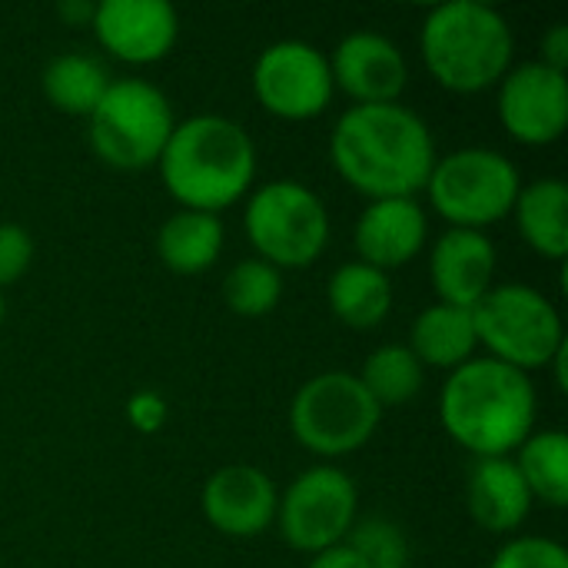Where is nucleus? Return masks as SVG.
Wrapping results in <instances>:
<instances>
[{"mask_svg":"<svg viewBox=\"0 0 568 568\" xmlns=\"http://www.w3.org/2000/svg\"><path fill=\"white\" fill-rule=\"evenodd\" d=\"M166 416H170V406H166V399H163L160 393H153V389H140V393H133L130 403H126V419H130V426L140 429V433H160V426L166 423Z\"/></svg>","mask_w":568,"mask_h":568,"instance_id":"30","label":"nucleus"},{"mask_svg":"<svg viewBox=\"0 0 568 568\" xmlns=\"http://www.w3.org/2000/svg\"><path fill=\"white\" fill-rule=\"evenodd\" d=\"M176 126L170 97L140 77H120L87 116L90 150L113 170L136 173L160 163Z\"/></svg>","mask_w":568,"mask_h":568,"instance_id":"5","label":"nucleus"},{"mask_svg":"<svg viewBox=\"0 0 568 568\" xmlns=\"http://www.w3.org/2000/svg\"><path fill=\"white\" fill-rule=\"evenodd\" d=\"M90 30L113 60L150 67L176 47L180 13L166 0H100Z\"/></svg>","mask_w":568,"mask_h":568,"instance_id":"13","label":"nucleus"},{"mask_svg":"<svg viewBox=\"0 0 568 568\" xmlns=\"http://www.w3.org/2000/svg\"><path fill=\"white\" fill-rule=\"evenodd\" d=\"M419 53L429 77L449 93H486L513 70L516 33L483 0H446L429 7L419 27Z\"/></svg>","mask_w":568,"mask_h":568,"instance_id":"4","label":"nucleus"},{"mask_svg":"<svg viewBox=\"0 0 568 568\" xmlns=\"http://www.w3.org/2000/svg\"><path fill=\"white\" fill-rule=\"evenodd\" d=\"M203 516L226 539H256L276 523V483L246 463L216 469L203 486Z\"/></svg>","mask_w":568,"mask_h":568,"instance_id":"15","label":"nucleus"},{"mask_svg":"<svg viewBox=\"0 0 568 568\" xmlns=\"http://www.w3.org/2000/svg\"><path fill=\"white\" fill-rule=\"evenodd\" d=\"M223 220L213 213L176 210L156 230V256L176 276H200L216 266L223 253Z\"/></svg>","mask_w":568,"mask_h":568,"instance_id":"21","label":"nucleus"},{"mask_svg":"<svg viewBox=\"0 0 568 568\" xmlns=\"http://www.w3.org/2000/svg\"><path fill=\"white\" fill-rule=\"evenodd\" d=\"M499 253L479 230H446L429 250V283L439 303L473 310L496 286Z\"/></svg>","mask_w":568,"mask_h":568,"instance_id":"17","label":"nucleus"},{"mask_svg":"<svg viewBox=\"0 0 568 568\" xmlns=\"http://www.w3.org/2000/svg\"><path fill=\"white\" fill-rule=\"evenodd\" d=\"M489 568H568V552L562 542L546 536H513Z\"/></svg>","mask_w":568,"mask_h":568,"instance_id":"28","label":"nucleus"},{"mask_svg":"<svg viewBox=\"0 0 568 568\" xmlns=\"http://www.w3.org/2000/svg\"><path fill=\"white\" fill-rule=\"evenodd\" d=\"M513 463L532 496L549 509L568 506V436L562 429H536L516 453Z\"/></svg>","mask_w":568,"mask_h":568,"instance_id":"24","label":"nucleus"},{"mask_svg":"<svg viewBox=\"0 0 568 568\" xmlns=\"http://www.w3.org/2000/svg\"><path fill=\"white\" fill-rule=\"evenodd\" d=\"M253 93L276 120H316L329 110L336 93L329 57L306 40H276L263 47L253 63Z\"/></svg>","mask_w":568,"mask_h":568,"instance_id":"11","label":"nucleus"},{"mask_svg":"<svg viewBox=\"0 0 568 568\" xmlns=\"http://www.w3.org/2000/svg\"><path fill=\"white\" fill-rule=\"evenodd\" d=\"M106 67L90 53H60L40 73V90L47 103L67 116H90L110 87Z\"/></svg>","mask_w":568,"mask_h":568,"instance_id":"23","label":"nucleus"},{"mask_svg":"<svg viewBox=\"0 0 568 568\" xmlns=\"http://www.w3.org/2000/svg\"><path fill=\"white\" fill-rule=\"evenodd\" d=\"M519 236L542 260L562 263L568 253V186L559 176L523 183L513 206Z\"/></svg>","mask_w":568,"mask_h":568,"instance_id":"20","label":"nucleus"},{"mask_svg":"<svg viewBox=\"0 0 568 568\" xmlns=\"http://www.w3.org/2000/svg\"><path fill=\"white\" fill-rule=\"evenodd\" d=\"M383 409L369 399L356 373L329 369L310 376L290 403V433L293 439L333 463L359 453L379 429Z\"/></svg>","mask_w":568,"mask_h":568,"instance_id":"9","label":"nucleus"},{"mask_svg":"<svg viewBox=\"0 0 568 568\" xmlns=\"http://www.w3.org/2000/svg\"><path fill=\"white\" fill-rule=\"evenodd\" d=\"M329 160L366 200L416 196L439 160L429 123L399 103L349 106L329 133Z\"/></svg>","mask_w":568,"mask_h":568,"instance_id":"1","label":"nucleus"},{"mask_svg":"<svg viewBox=\"0 0 568 568\" xmlns=\"http://www.w3.org/2000/svg\"><path fill=\"white\" fill-rule=\"evenodd\" d=\"M539 63L566 73L568 67V27L566 23H552L542 40H539Z\"/></svg>","mask_w":568,"mask_h":568,"instance_id":"31","label":"nucleus"},{"mask_svg":"<svg viewBox=\"0 0 568 568\" xmlns=\"http://www.w3.org/2000/svg\"><path fill=\"white\" fill-rule=\"evenodd\" d=\"M496 113L523 146L559 143L568 130V77L539 60L513 63L496 87Z\"/></svg>","mask_w":568,"mask_h":568,"instance_id":"12","label":"nucleus"},{"mask_svg":"<svg viewBox=\"0 0 568 568\" xmlns=\"http://www.w3.org/2000/svg\"><path fill=\"white\" fill-rule=\"evenodd\" d=\"M532 506L536 503H532L513 456L473 463L469 479H466V509L479 529L513 539L526 526Z\"/></svg>","mask_w":568,"mask_h":568,"instance_id":"18","label":"nucleus"},{"mask_svg":"<svg viewBox=\"0 0 568 568\" xmlns=\"http://www.w3.org/2000/svg\"><path fill=\"white\" fill-rule=\"evenodd\" d=\"M429 240V216L416 196H389V200H369L353 226V246L356 260L393 273L409 266Z\"/></svg>","mask_w":568,"mask_h":568,"instance_id":"16","label":"nucleus"},{"mask_svg":"<svg viewBox=\"0 0 568 568\" xmlns=\"http://www.w3.org/2000/svg\"><path fill=\"white\" fill-rule=\"evenodd\" d=\"M333 87L343 90L353 106L363 103H399L409 87V63L396 40L376 30L346 33L329 53Z\"/></svg>","mask_w":568,"mask_h":568,"instance_id":"14","label":"nucleus"},{"mask_svg":"<svg viewBox=\"0 0 568 568\" xmlns=\"http://www.w3.org/2000/svg\"><path fill=\"white\" fill-rule=\"evenodd\" d=\"M536 416L532 376L489 356H473L453 369L439 393L446 436L476 459L513 456L536 433Z\"/></svg>","mask_w":568,"mask_h":568,"instance_id":"2","label":"nucleus"},{"mask_svg":"<svg viewBox=\"0 0 568 568\" xmlns=\"http://www.w3.org/2000/svg\"><path fill=\"white\" fill-rule=\"evenodd\" d=\"M93 10H97V3H90V0H63L57 7V17L70 27H90Z\"/></svg>","mask_w":568,"mask_h":568,"instance_id":"33","label":"nucleus"},{"mask_svg":"<svg viewBox=\"0 0 568 568\" xmlns=\"http://www.w3.org/2000/svg\"><path fill=\"white\" fill-rule=\"evenodd\" d=\"M33 236L20 223H0V290L17 283L33 263Z\"/></svg>","mask_w":568,"mask_h":568,"instance_id":"29","label":"nucleus"},{"mask_svg":"<svg viewBox=\"0 0 568 568\" xmlns=\"http://www.w3.org/2000/svg\"><path fill=\"white\" fill-rule=\"evenodd\" d=\"M519 190V166L506 153L489 146H463L436 160L423 193L429 196L436 216L453 230L486 233L513 216Z\"/></svg>","mask_w":568,"mask_h":568,"instance_id":"6","label":"nucleus"},{"mask_svg":"<svg viewBox=\"0 0 568 568\" xmlns=\"http://www.w3.org/2000/svg\"><path fill=\"white\" fill-rule=\"evenodd\" d=\"M413 356L423 363V369H459L463 363H469L479 349V336H476V323H473V310L463 306H449V303H433L426 306L409 329V343Z\"/></svg>","mask_w":568,"mask_h":568,"instance_id":"19","label":"nucleus"},{"mask_svg":"<svg viewBox=\"0 0 568 568\" xmlns=\"http://www.w3.org/2000/svg\"><path fill=\"white\" fill-rule=\"evenodd\" d=\"M346 546H353L369 568H409V539L393 519H356L346 536Z\"/></svg>","mask_w":568,"mask_h":568,"instance_id":"27","label":"nucleus"},{"mask_svg":"<svg viewBox=\"0 0 568 568\" xmlns=\"http://www.w3.org/2000/svg\"><path fill=\"white\" fill-rule=\"evenodd\" d=\"M156 170L180 210L220 216L250 196L256 180V143L236 120L196 113L176 120Z\"/></svg>","mask_w":568,"mask_h":568,"instance_id":"3","label":"nucleus"},{"mask_svg":"<svg viewBox=\"0 0 568 568\" xmlns=\"http://www.w3.org/2000/svg\"><path fill=\"white\" fill-rule=\"evenodd\" d=\"M359 489L346 469L320 463L303 469L276 506V526L290 549L316 556L329 546L346 542L356 526Z\"/></svg>","mask_w":568,"mask_h":568,"instance_id":"10","label":"nucleus"},{"mask_svg":"<svg viewBox=\"0 0 568 568\" xmlns=\"http://www.w3.org/2000/svg\"><path fill=\"white\" fill-rule=\"evenodd\" d=\"M306 568H369V562L353 546L339 542V546H329V549L310 556V566Z\"/></svg>","mask_w":568,"mask_h":568,"instance_id":"32","label":"nucleus"},{"mask_svg":"<svg viewBox=\"0 0 568 568\" xmlns=\"http://www.w3.org/2000/svg\"><path fill=\"white\" fill-rule=\"evenodd\" d=\"M479 346L519 373H536L566 346V326L556 303L529 283H496L476 306Z\"/></svg>","mask_w":568,"mask_h":568,"instance_id":"8","label":"nucleus"},{"mask_svg":"<svg viewBox=\"0 0 568 568\" xmlns=\"http://www.w3.org/2000/svg\"><path fill=\"white\" fill-rule=\"evenodd\" d=\"M223 300L243 320H260L273 313L283 300V273L256 256L240 260L223 276Z\"/></svg>","mask_w":568,"mask_h":568,"instance_id":"26","label":"nucleus"},{"mask_svg":"<svg viewBox=\"0 0 568 568\" xmlns=\"http://www.w3.org/2000/svg\"><path fill=\"white\" fill-rule=\"evenodd\" d=\"M3 313H7V300H3V290H0V323H3Z\"/></svg>","mask_w":568,"mask_h":568,"instance_id":"34","label":"nucleus"},{"mask_svg":"<svg viewBox=\"0 0 568 568\" xmlns=\"http://www.w3.org/2000/svg\"><path fill=\"white\" fill-rule=\"evenodd\" d=\"M243 230L256 260L280 273L313 266L333 233L323 196L300 180H270L256 186L243 210Z\"/></svg>","mask_w":568,"mask_h":568,"instance_id":"7","label":"nucleus"},{"mask_svg":"<svg viewBox=\"0 0 568 568\" xmlns=\"http://www.w3.org/2000/svg\"><path fill=\"white\" fill-rule=\"evenodd\" d=\"M326 303L343 326L376 329L393 310V283L386 273L353 260L333 270L326 283Z\"/></svg>","mask_w":568,"mask_h":568,"instance_id":"22","label":"nucleus"},{"mask_svg":"<svg viewBox=\"0 0 568 568\" xmlns=\"http://www.w3.org/2000/svg\"><path fill=\"white\" fill-rule=\"evenodd\" d=\"M356 376H359L363 389L369 393V399L383 413L413 403L426 386V369H423V363L413 356V349L406 343L376 346L366 356V363H363V369Z\"/></svg>","mask_w":568,"mask_h":568,"instance_id":"25","label":"nucleus"}]
</instances>
